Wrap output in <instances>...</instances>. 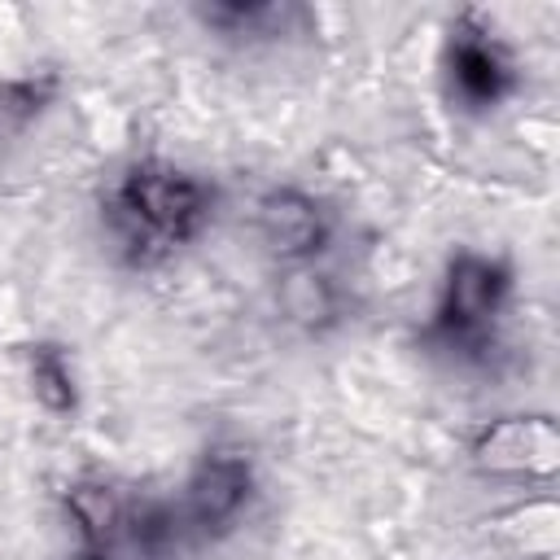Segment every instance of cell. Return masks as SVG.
Returning a JSON list of instances; mask_svg holds the SVG:
<instances>
[{"instance_id": "6da1fadb", "label": "cell", "mask_w": 560, "mask_h": 560, "mask_svg": "<svg viewBox=\"0 0 560 560\" xmlns=\"http://www.w3.org/2000/svg\"><path fill=\"white\" fill-rule=\"evenodd\" d=\"M122 210L136 228L158 236H184L201 219V192L197 184L175 166H136L122 188Z\"/></svg>"}, {"instance_id": "ba28073f", "label": "cell", "mask_w": 560, "mask_h": 560, "mask_svg": "<svg viewBox=\"0 0 560 560\" xmlns=\"http://www.w3.org/2000/svg\"><path fill=\"white\" fill-rule=\"evenodd\" d=\"M70 512L79 516V525L88 534H105L114 521V499L96 486H83V490H70Z\"/></svg>"}, {"instance_id": "277c9868", "label": "cell", "mask_w": 560, "mask_h": 560, "mask_svg": "<svg viewBox=\"0 0 560 560\" xmlns=\"http://www.w3.org/2000/svg\"><path fill=\"white\" fill-rule=\"evenodd\" d=\"M499 289H503V280H499V271H494L490 262H481V258H464V262H455V271H451L446 324H455V328H472V324H481V319L494 311Z\"/></svg>"}, {"instance_id": "7a4b0ae2", "label": "cell", "mask_w": 560, "mask_h": 560, "mask_svg": "<svg viewBox=\"0 0 560 560\" xmlns=\"http://www.w3.org/2000/svg\"><path fill=\"white\" fill-rule=\"evenodd\" d=\"M258 223H262V236L276 254H306L324 236V219H319L315 201H306L298 192L267 197L262 210H258Z\"/></svg>"}, {"instance_id": "52a82bcc", "label": "cell", "mask_w": 560, "mask_h": 560, "mask_svg": "<svg viewBox=\"0 0 560 560\" xmlns=\"http://www.w3.org/2000/svg\"><path fill=\"white\" fill-rule=\"evenodd\" d=\"M31 381H35V398L39 402H48V407H70L74 402V389H70V376H66V368L52 359V354H39L35 363H31Z\"/></svg>"}, {"instance_id": "8992f818", "label": "cell", "mask_w": 560, "mask_h": 560, "mask_svg": "<svg viewBox=\"0 0 560 560\" xmlns=\"http://www.w3.org/2000/svg\"><path fill=\"white\" fill-rule=\"evenodd\" d=\"M455 79H459V88H464L468 96L490 101V96L503 88V66H499V57H494L490 44H481V39H459V48H455Z\"/></svg>"}, {"instance_id": "3957f363", "label": "cell", "mask_w": 560, "mask_h": 560, "mask_svg": "<svg viewBox=\"0 0 560 560\" xmlns=\"http://www.w3.org/2000/svg\"><path fill=\"white\" fill-rule=\"evenodd\" d=\"M245 490H249V468H245L241 459L219 455V459H206L201 472L192 477V486H188V508H192V516H197L201 525H219V521H228V516L241 508Z\"/></svg>"}, {"instance_id": "5b68a950", "label": "cell", "mask_w": 560, "mask_h": 560, "mask_svg": "<svg viewBox=\"0 0 560 560\" xmlns=\"http://www.w3.org/2000/svg\"><path fill=\"white\" fill-rule=\"evenodd\" d=\"M551 429L547 424H503L499 433L486 438L481 446V459L494 464V468H547L551 464Z\"/></svg>"}]
</instances>
